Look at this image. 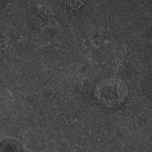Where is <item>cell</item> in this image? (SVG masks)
I'll list each match as a JSON object with an SVG mask.
<instances>
[{
	"label": "cell",
	"mask_w": 152,
	"mask_h": 152,
	"mask_svg": "<svg viewBox=\"0 0 152 152\" xmlns=\"http://www.w3.org/2000/svg\"><path fill=\"white\" fill-rule=\"evenodd\" d=\"M128 90L126 84L116 78H108L99 82L95 89L98 100L105 106L115 107L126 99Z\"/></svg>",
	"instance_id": "cell-1"
}]
</instances>
